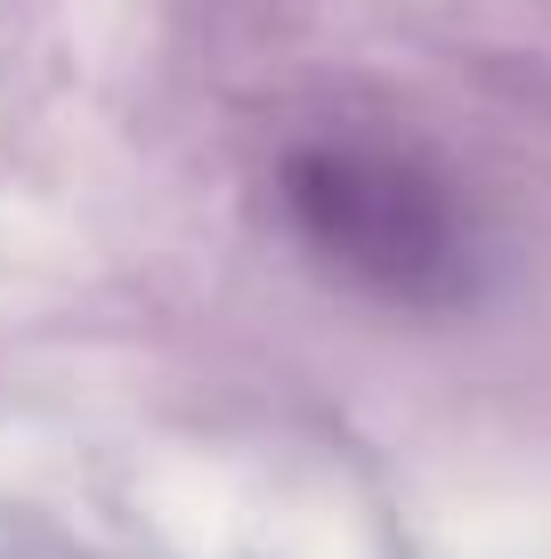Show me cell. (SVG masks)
Here are the masks:
<instances>
[{
	"instance_id": "cell-1",
	"label": "cell",
	"mask_w": 551,
	"mask_h": 559,
	"mask_svg": "<svg viewBox=\"0 0 551 559\" xmlns=\"http://www.w3.org/2000/svg\"><path fill=\"white\" fill-rule=\"evenodd\" d=\"M284 211H292L316 260H333L349 284H366L382 300L439 308V300H463L470 284L463 219L422 170L390 163V154H357V146L292 154L284 163Z\"/></svg>"
}]
</instances>
